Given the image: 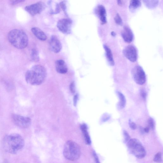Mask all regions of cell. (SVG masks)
Returning <instances> with one entry per match:
<instances>
[{
    "label": "cell",
    "mask_w": 163,
    "mask_h": 163,
    "mask_svg": "<svg viewBox=\"0 0 163 163\" xmlns=\"http://www.w3.org/2000/svg\"><path fill=\"white\" fill-rule=\"evenodd\" d=\"M2 143L4 150L13 155L19 152L25 145L23 138L20 135L17 134L6 135L3 138Z\"/></svg>",
    "instance_id": "1"
},
{
    "label": "cell",
    "mask_w": 163,
    "mask_h": 163,
    "mask_svg": "<svg viewBox=\"0 0 163 163\" xmlns=\"http://www.w3.org/2000/svg\"><path fill=\"white\" fill-rule=\"evenodd\" d=\"M47 71L43 66L36 65L26 72V80L27 83L32 85L42 84L46 78Z\"/></svg>",
    "instance_id": "2"
},
{
    "label": "cell",
    "mask_w": 163,
    "mask_h": 163,
    "mask_svg": "<svg viewBox=\"0 0 163 163\" xmlns=\"http://www.w3.org/2000/svg\"><path fill=\"white\" fill-rule=\"evenodd\" d=\"M7 38L9 42L17 49H24L28 43V36L21 29H15L11 30L8 33Z\"/></svg>",
    "instance_id": "3"
},
{
    "label": "cell",
    "mask_w": 163,
    "mask_h": 163,
    "mask_svg": "<svg viewBox=\"0 0 163 163\" xmlns=\"http://www.w3.org/2000/svg\"><path fill=\"white\" fill-rule=\"evenodd\" d=\"M81 153L80 147L75 142L69 141L65 144L63 154L67 160L71 161L78 160L80 156Z\"/></svg>",
    "instance_id": "4"
},
{
    "label": "cell",
    "mask_w": 163,
    "mask_h": 163,
    "mask_svg": "<svg viewBox=\"0 0 163 163\" xmlns=\"http://www.w3.org/2000/svg\"><path fill=\"white\" fill-rule=\"evenodd\" d=\"M127 145L130 152L137 158L141 159L146 156L145 149L138 140L130 139Z\"/></svg>",
    "instance_id": "5"
},
{
    "label": "cell",
    "mask_w": 163,
    "mask_h": 163,
    "mask_svg": "<svg viewBox=\"0 0 163 163\" xmlns=\"http://www.w3.org/2000/svg\"><path fill=\"white\" fill-rule=\"evenodd\" d=\"M132 73L136 83L139 85H143L146 82V78L145 72L142 68L139 65L135 66Z\"/></svg>",
    "instance_id": "6"
},
{
    "label": "cell",
    "mask_w": 163,
    "mask_h": 163,
    "mask_svg": "<svg viewBox=\"0 0 163 163\" xmlns=\"http://www.w3.org/2000/svg\"><path fill=\"white\" fill-rule=\"evenodd\" d=\"M11 118L13 123L22 128H28L31 124V120L28 117L13 114L12 115Z\"/></svg>",
    "instance_id": "7"
},
{
    "label": "cell",
    "mask_w": 163,
    "mask_h": 163,
    "mask_svg": "<svg viewBox=\"0 0 163 163\" xmlns=\"http://www.w3.org/2000/svg\"><path fill=\"white\" fill-rule=\"evenodd\" d=\"M72 23L70 19H62L57 22V28L63 34H69L71 32Z\"/></svg>",
    "instance_id": "8"
},
{
    "label": "cell",
    "mask_w": 163,
    "mask_h": 163,
    "mask_svg": "<svg viewBox=\"0 0 163 163\" xmlns=\"http://www.w3.org/2000/svg\"><path fill=\"white\" fill-rule=\"evenodd\" d=\"M46 7V5L44 2L41 1L26 6L25 10L32 16L39 14L43 11Z\"/></svg>",
    "instance_id": "9"
},
{
    "label": "cell",
    "mask_w": 163,
    "mask_h": 163,
    "mask_svg": "<svg viewBox=\"0 0 163 163\" xmlns=\"http://www.w3.org/2000/svg\"><path fill=\"white\" fill-rule=\"evenodd\" d=\"M123 53L124 56L132 62L137 61V50L136 48L133 45H129L123 49Z\"/></svg>",
    "instance_id": "10"
},
{
    "label": "cell",
    "mask_w": 163,
    "mask_h": 163,
    "mask_svg": "<svg viewBox=\"0 0 163 163\" xmlns=\"http://www.w3.org/2000/svg\"><path fill=\"white\" fill-rule=\"evenodd\" d=\"M49 46L51 51L56 53L59 52L62 48L60 40L54 35H52L49 40Z\"/></svg>",
    "instance_id": "11"
},
{
    "label": "cell",
    "mask_w": 163,
    "mask_h": 163,
    "mask_svg": "<svg viewBox=\"0 0 163 163\" xmlns=\"http://www.w3.org/2000/svg\"><path fill=\"white\" fill-rule=\"evenodd\" d=\"M121 35L125 42L130 43L133 41L134 35L132 30L129 26H125L123 27L121 32Z\"/></svg>",
    "instance_id": "12"
},
{
    "label": "cell",
    "mask_w": 163,
    "mask_h": 163,
    "mask_svg": "<svg viewBox=\"0 0 163 163\" xmlns=\"http://www.w3.org/2000/svg\"><path fill=\"white\" fill-rule=\"evenodd\" d=\"M96 13L100 19L101 24L106 23L107 22L106 13L105 7L101 4L98 5L96 9Z\"/></svg>",
    "instance_id": "13"
},
{
    "label": "cell",
    "mask_w": 163,
    "mask_h": 163,
    "mask_svg": "<svg viewBox=\"0 0 163 163\" xmlns=\"http://www.w3.org/2000/svg\"><path fill=\"white\" fill-rule=\"evenodd\" d=\"M56 69L59 73L64 74L68 71V67L66 63L64 60H58L56 62Z\"/></svg>",
    "instance_id": "14"
},
{
    "label": "cell",
    "mask_w": 163,
    "mask_h": 163,
    "mask_svg": "<svg viewBox=\"0 0 163 163\" xmlns=\"http://www.w3.org/2000/svg\"><path fill=\"white\" fill-rule=\"evenodd\" d=\"M32 32L39 40L45 41L47 39V36L43 32L37 27H34L31 29Z\"/></svg>",
    "instance_id": "15"
},
{
    "label": "cell",
    "mask_w": 163,
    "mask_h": 163,
    "mask_svg": "<svg viewBox=\"0 0 163 163\" xmlns=\"http://www.w3.org/2000/svg\"><path fill=\"white\" fill-rule=\"evenodd\" d=\"M103 47L105 49L106 55L108 62L111 66H114L115 63L111 49L106 45H104Z\"/></svg>",
    "instance_id": "16"
},
{
    "label": "cell",
    "mask_w": 163,
    "mask_h": 163,
    "mask_svg": "<svg viewBox=\"0 0 163 163\" xmlns=\"http://www.w3.org/2000/svg\"><path fill=\"white\" fill-rule=\"evenodd\" d=\"M81 129L83 134L86 143L88 145H90L91 141L88 132L87 126L85 124H82L81 126Z\"/></svg>",
    "instance_id": "17"
},
{
    "label": "cell",
    "mask_w": 163,
    "mask_h": 163,
    "mask_svg": "<svg viewBox=\"0 0 163 163\" xmlns=\"http://www.w3.org/2000/svg\"><path fill=\"white\" fill-rule=\"evenodd\" d=\"M142 3L139 0H132L130 1L129 9L132 12H134L137 9L141 7Z\"/></svg>",
    "instance_id": "18"
},
{
    "label": "cell",
    "mask_w": 163,
    "mask_h": 163,
    "mask_svg": "<svg viewBox=\"0 0 163 163\" xmlns=\"http://www.w3.org/2000/svg\"><path fill=\"white\" fill-rule=\"evenodd\" d=\"M118 95L120 99V102L119 103L118 106L120 109L123 108L126 105V99L123 95L120 92H118Z\"/></svg>",
    "instance_id": "19"
},
{
    "label": "cell",
    "mask_w": 163,
    "mask_h": 163,
    "mask_svg": "<svg viewBox=\"0 0 163 163\" xmlns=\"http://www.w3.org/2000/svg\"><path fill=\"white\" fill-rule=\"evenodd\" d=\"M144 4L148 7L153 9L156 7L158 5V1H143Z\"/></svg>",
    "instance_id": "20"
},
{
    "label": "cell",
    "mask_w": 163,
    "mask_h": 163,
    "mask_svg": "<svg viewBox=\"0 0 163 163\" xmlns=\"http://www.w3.org/2000/svg\"><path fill=\"white\" fill-rule=\"evenodd\" d=\"M31 57L32 60L35 62H38L40 57L38 52L37 49H33L32 51Z\"/></svg>",
    "instance_id": "21"
},
{
    "label": "cell",
    "mask_w": 163,
    "mask_h": 163,
    "mask_svg": "<svg viewBox=\"0 0 163 163\" xmlns=\"http://www.w3.org/2000/svg\"><path fill=\"white\" fill-rule=\"evenodd\" d=\"M153 161L157 163H161L162 161V155L161 152L158 153L155 155Z\"/></svg>",
    "instance_id": "22"
},
{
    "label": "cell",
    "mask_w": 163,
    "mask_h": 163,
    "mask_svg": "<svg viewBox=\"0 0 163 163\" xmlns=\"http://www.w3.org/2000/svg\"><path fill=\"white\" fill-rule=\"evenodd\" d=\"M115 20L116 23L121 25L123 24V21L118 13H117L115 18Z\"/></svg>",
    "instance_id": "23"
},
{
    "label": "cell",
    "mask_w": 163,
    "mask_h": 163,
    "mask_svg": "<svg viewBox=\"0 0 163 163\" xmlns=\"http://www.w3.org/2000/svg\"><path fill=\"white\" fill-rule=\"evenodd\" d=\"M60 7H61L62 10L64 11L65 14L67 15V7L65 1H62L59 4Z\"/></svg>",
    "instance_id": "24"
},
{
    "label": "cell",
    "mask_w": 163,
    "mask_h": 163,
    "mask_svg": "<svg viewBox=\"0 0 163 163\" xmlns=\"http://www.w3.org/2000/svg\"><path fill=\"white\" fill-rule=\"evenodd\" d=\"M124 141L125 142H128L130 140V137L127 132L124 131L123 132Z\"/></svg>",
    "instance_id": "25"
},
{
    "label": "cell",
    "mask_w": 163,
    "mask_h": 163,
    "mask_svg": "<svg viewBox=\"0 0 163 163\" xmlns=\"http://www.w3.org/2000/svg\"><path fill=\"white\" fill-rule=\"evenodd\" d=\"M70 90L72 93H74L75 92V85L74 82H72L70 85Z\"/></svg>",
    "instance_id": "26"
},
{
    "label": "cell",
    "mask_w": 163,
    "mask_h": 163,
    "mask_svg": "<svg viewBox=\"0 0 163 163\" xmlns=\"http://www.w3.org/2000/svg\"><path fill=\"white\" fill-rule=\"evenodd\" d=\"M148 123L149 127L152 129L155 128V123L153 119L150 118L148 120Z\"/></svg>",
    "instance_id": "27"
},
{
    "label": "cell",
    "mask_w": 163,
    "mask_h": 163,
    "mask_svg": "<svg viewBox=\"0 0 163 163\" xmlns=\"http://www.w3.org/2000/svg\"><path fill=\"white\" fill-rule=\"evenodd\" d=\"M130 127L132 130H135L137 128V126L136 125L134 122L130 121L129 123Z\"/></svg>",
    "instance_id": "28"
},
{
    "label": "cell",
    "mask_w": 163,
    "mask_h": 163,
    "mask_svg": "<svg viewBox=\"0 0 163 163\" xmlns=\"http://www.w3.org/2000/svg\"><path fill=\"white\" fill-rule=\"evenodd\" d=\"M93 156H94L95 161L96 163H101L100 161H99L98 158L96 153V152L94 151L93 153Z\"/></svg>",
    "instance_id": "29"
},
{
    "label": "cell",
    "mask_w": 163,
    "mask_h": 163,
    "mask_svg": "<svg viewBox=\"0 0 163 163\" xmlns=\"http://www.w3.org/2000/svg\"><path fill=\"white\" fill-rule=\"evenodd\" d=\"M24 1H22V0H19V1H11V3L12 5H15V4L23 2Z\"/></svg>",
    "instance_id": "30"
},
{
    "label": "cell",
    "mask_w": 163,
    "mask_h": 163,
    "mask_svg": "<svg viewBox=\"0 0 163 163\" xmlns=\"http://www.w3.org/2000/svg\"><path fill=\"white\" fill-rule=\"evenodd\" d=\"M77 95H76L74 97V105L75 106L76 105L78 99V96Z\"/></svg>",
    "instance_id": "31"
},
{
    "label": "cell",
    "mask_w": 163,
    "mask_h": 163,
    "mask_svg": "<svg viewBox=\"0 0 163 163\" xmlns=\"http://www.w3.org/2000/svg\"><path fill=\"white\" fill-rule=\"evenodd\" d=\"M142 96L144 98H146V93L145 92L142 91L141 92Z\"/></svg>",
    "instance_id": "32"
},
{
    "label": "cell",
    "mask_w": 163,
    "mask_h": 163,
    "mask_svg": "<svg viewBox=\"0 0 163 163\" xmlns=\"http://www.w3.org/2000/svg\"><path fill=\"white\" fill-rule=\"evenodd\" d=\"M144 131L145 132L148 133L149 131V129L148 128H146L144 129Z\"/></svg>",
    "instance_id": "33"
},
{
    "label": "cell",
    "mask_w": 163,
    "mask_h": 163,
    "mask_svg": "<svg viewBox=\"0 0 163 163\" xmlns=\"http://www.w3.org/2000/svg\"><path fill=\"white\" fill-rule=\"evenodd\" d=\"M111 35L112 36H114H114H115L116 35V34L113 31L111 33Z\"/></svg>",
    "instance_id": "34"
},
{
    "label": "cell",
    "mask_w": 163,
    "mask_h": 163,
    "mask_svg": "<svg viewBox=\"0 0 163 163\" xmlns=\"http://www.w3.org/2000/svg\"><path fill=\"white\" fill-rule=\"evenodd\" d=\"M117 4H118L119 5H122V3L121 1H117Z\"/></svg>",
    "instance_id": "35"
},
{
    "label": "cell",
    "mask_w": 163,
    "mask_h": 163,
    "mask_svg": "<svg viewBox=\"0 0 163 163\" xmlns=\"http://www.w3.org/2000/svg\"><path fill=\"white\" fill-rule=\"evenodd\" d=\"M3 163H8L7 161H5L3 162Z\"/></svg>",
    "instance_id": "36"
}]
</instances>
